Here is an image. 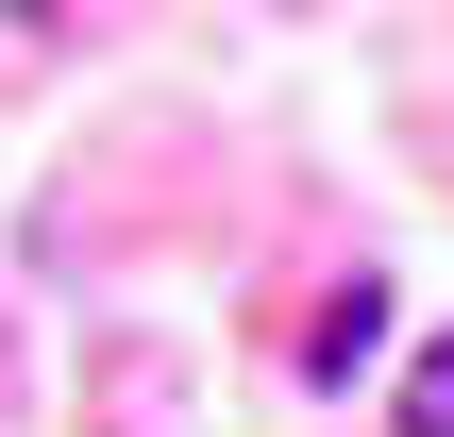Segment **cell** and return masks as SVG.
Instances as JSON below:
<instances>
[{"label":"cell","mask_w":454,"mask_h":437,"mask_svg":"<svg viewBox=\"0 0 454 437\" xmlns=\"http://www.w3.org/2000/svg\"><path fill=\"white\" fill-rule=\"evenodd\" d=\"M371 354H387V286H337V303L286 337V371H303V387H354Z\"/></svg>","instance_id":"cell-1"},{"label":"cell","mask_w":454,"mask_h":437,"mask_svg":"<svg viewBox=\"0 0 454 437\" xmlns=\"http://www.w3.org/2000/svg\"><path fill=\"white\" fill-rule=\"evenodd\" d=\"M387 421H404V437H454V337L404 354V404H387Z\"/></svg>","instance_id":"cell-2"}]
</instances>
